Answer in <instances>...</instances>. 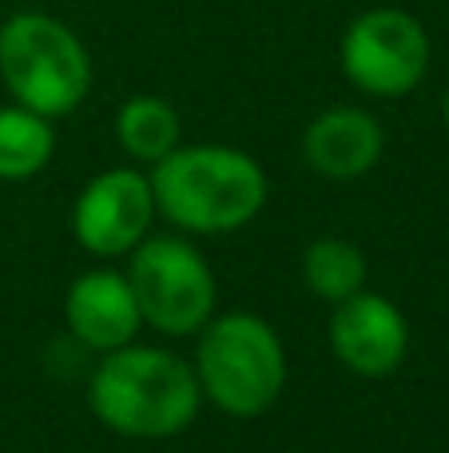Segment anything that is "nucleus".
<instances>
[{
	"instance_id": "f257e3e1",
	"label": "nucleus",
	"mask_w": 449,
	"mask_h": 453,
	"mask_svg": "<svg viewBox=\"0 0 449 453\" xmlns=\"http://www.w3.org/2000/svg\"><path fill=\"white\" fill-rule=\"evenodd\" d=\"M199 402L203 390L195 366L164 346L127 342L108 350L88 382L92 414L119 438H175L195 422Z\"/></svg>"
},
{
	"instance_id": "f03ea898",
	"label": "nucleus",
	"mask_w": 449,
	"mask_h": 453,
	"mask_svg": "<svg viewBox=\"0 0 449 453\" xmlns=\"http://www.w3.org/2000/svg\"><path fill=\"white\" fill-rule=\"evenodd\" d=\"M148 180L156 211L195 234L239 231L267 203L263 164L247 151L219 148V143L167 151Z\"/></svg>"
},
{
	"instance_id": "7ed1b4c3",
	"label": "nucleus",
	"mask_w": 449,
	"mask_h": 453,
	"mask_svg": "<svg viewBox=\"0 0 449 453\" xmlns=\"http://www.w3.org/2000/svg\"><path fill=\"white\" fill-rule=\"evenodd\" d=\"M195 378L203 398L231 418H259L283 398L286 350L278 330L259 314H223L199 330Z\"/></svg>"
},
{
	"instance_id": "20e7f679",
	"label": "nucleus",
	"mask_w": 449,
	"mask_h": 453,
	"mask_svg": "<svg viewBox=\"0 0 449 453\" xmlns=\"http://www.w3.org/2000/svg\"><path fill=\"white\" fill-rule=\"evenodd\" d=\"M0 80L20 108L56 119L84 104L92 56L84 40L48 12H16L0 24Z\"/></svg>"
},
{
	"instance_id": "39448f33",
	"label": "nucleus",
	"mask_w": 449,
	"mask_h": 453,
	"mask_svg": "<svg viewBox=\"0 0 449 453\" xmlns=\"http://www.w3.org/2000/svg\"><path fill=\"white\" fill-rule=\"evenodd\" d=\"M127 282L148 326L164 334H195L215 311V274L207 258L175 234H156L132 247Z\"/></svg>"
},
{
	"instance_id": "423d86ee",
	"label": "nucleus",
	"mask_w": 449,
	"mask_h": 453,
	"mask_svg": "<svg viewBox=\"0 0 449 453\" xmlns=\"http://www.w3.org/2000/svg\"><path fill=\"white\" fill-rule=\"evenodd\" d=\"M342 76L366 96H406L426 80L430 36L406 8H370L354 16L339 40Z\"/></svg>"
},
{
	"instance_id": "0eeeda50",
	"label": "nucleus",
	"mask_w": 449,
	"mask_h": 453,
	"mask_svg": "<svg viewBox=\"0 0 449 453\" xmlns=\"http://www.w3.org/2000/svg\"><path fill=\"white\" fill-rule=\"evenodd\" d=\"M151 219H156L151 180L132 167H111L80 191L76 211H72V231L84 250L100 258H116L132 255V247L148 239Z\"/></svg>"
},
{
	"instance_id": "6e6552de",
	"label": "nucleus",
	"mask_w": 449,
	"mask_h": 453,
	"mask_svg": "<svg viewBox=\"0 0 449 453\" xmlns=\"http://www.w3.org/2000/svg\"><path fill=\"white\" fill-rule=\"evenodd\" d=\"M331 350L350 374L386 378L402 366L410 350V326L406 314L382 295H358L334 303L331 314Z\"/></svg>"
},
{
	"instance_id": "1a4fd4ad",
	"label": "nucleus",
	"mask_w": 449,
	"mask_h": 453,
	"mask_svg": "<svg viewBox=\"0 0 449 453\" xmlns=\"http://www.w3.org/2000/svg\"><path fill=\"white\" fill-rule=\"evenodd\" d=\"M64 319L76 342L88 350H119L127 346L143 326L135 290L127 274L119 271H88L72 282L68 303H64Z\"/></svg>"
},
{
	"instance_id": "9d476101",
	"label": "nucleus",
	"mask_w": 449,
	"mask_h": 453,
	"mask_svg": "<svg viewBox=\"0 0 449 453\" xmlns=\"http://www.w3.org/2000/svg\"><path fill=\"white\" fill-rule=\"evenodd\" d=\"M382 148H386L382 124L370 111L350 108V104L318 111L302 132V156H307L310 172L339 183L370 175L382 159Z\"/></svg>"
},
{
	"instance_id": "9b49d317",
	"label": "nucleus",
	"mask_w": 449,
	"mask_h": 453,
	"mask_svg": "<svg viewBox=\"0 0 449 453\" xmlns=\"http://www.w3.org/2000/svg\"><path fill=\"white\" fill-rule=\"evenodd\" d=\"M52 151H56L52 119L32 108H20V104L0 108V180L4 183L32 180V175H40L52 164Z\"/></svg>"
},
{
	"instance_id": "f8f14e48",
	"label": "nucleus",
	"mask_w": 449,
	"mask_h": 453,
	"mask_svg": "<svg viewBox=\"0 0 449 453\" xmlns=\"http://www.w3.org/2000/svg\"><path fill=\"white\" fill-rule=\"evenodd\" d=\"M116 140L132 159L159 164L167 151L179 148V116L159 96H132L116 111Z\"/></svg>"
},
{
	"instance_id": "ddd939ff",
	"label": "nucleus",
	"mask_w": 449,
	"mask_h": 453,
	"mask_svg": "<svg viewBox=\"0 0 449 453\" xmlns=\"http://www.w3.org/2000/svg\"><path fill=\"white\" fill-rule=\"evenodd\" d=\"M302 279H307L310 295H318L323 303H342V298L358 295L366 282V258L354 242L346 239H315L302 255Z\"/></svg>"
},
{
	"instance_id": "4468645a",
	"label": "nucleus",
	"mask_w": 449,
	"mask_h": 453,
	"mask_svg": "<svg viewBox=\"0 0 449 453\" xmlns=\"http://www.w3.org/2000/svg\"><path fill=\"white\" fill-rule=\"evenodd\" d=\"M445 127H449V92H445Z\"/></svg>"
}]
</instances>
